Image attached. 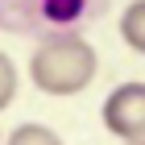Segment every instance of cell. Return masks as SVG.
I'll list each match as a JSON object with an SVG mask.
<instances>
[{
	"instance_id": "obj_4",
	"label": "cell",
	"mask_w": 145,
	"mask_h": 145,
	"mask_svg": "<svg viewBox=\"0 0 145 145\" xmlns=\"http://www.w3.org/2000/svg\"><path fill=\"white\" fill-rule=\"evenodd\" d=\"M120 37H124L129 50L145 54V0H133V4L120 12Z\"/></svg>"
},
{
	"instance_id": "obj_2",
	"label": "cell",
	"mask_w": 145,
	"mask_h": 145,
	"mask_svg": "<svg viewBox=\"0 0 145 145\" xmlns=\"http://www.w3.org/2000/svg\"><path fill=\"white\" fill-rule=\"evenodd\" d=\"M104 12V0H0V29L25 37L71 33L79 25L95 21Z\"/></svg>"
},
{
	"instance_id": "obj_1",
	"label": "cell",
	"mask_w": 145,
	"mask_h": 145,
	"mask_svg": "<svg viewBox=\"0 0 145 145\" xmlns=\"http://www.w3.org/2000/svg\"><path fill=\"white\" fill-rule=\"evenodd\" d=\"M95 71H100V54L75 29L42 37L29 58V79L37 83L42 95H79L91 87Z\"/></svg>"
},
{
	"instance_id": "obj_5",
	"label": "cell",
	"mask_w": 145,
	"mask_h": 145,
	"mask_svg": "<svg viewBox=\"0 0 145 145\" xmlns=\"http://www.w3.org/2000/svg\"><path fill=\"white\" fill-rule=\"evenodd\" d=\"M4 145H62V137L54 129H46V124H17Z\"/></svg>"
},
{
	"instance_id": "obj_7",
	"label": "cell",
	"mask_w": 145,
	"mask_h": 145,
	"mask_svg": "<svg viewBox=\"0 0 145 145\" xmlns=\"http://www.w3.org/2000/svg\"><path fill=\"white\" fill-rule=\"evenodd\" d=\"M124 145H145V137H141V141H124Z\"/></svg>"
},
{
	"instance_id": "obj_3",
	"label": "cell",
	"mask_w": 145,
	"mask_h": 145,
	"mask_svg": "<svg viewBox=\"0 0 145 145\" xmlns=\"http://www.w3.org/2000/svg\"><path fill=\"white\" fill-rule=\"evenodd\" d=\"M104 129L120 141H141L145 137V83H120L108 91V100L100 108Z\"/></svg>"
},
{
	"instance_id": "obj_6",
	"label": "cell",
	"mask_w": 145,
	"mask_h": 145,
	"mask_svg": "<svg viewBox=\"0 0 145 145\" xmlns=\"http://www.w3.org/2000/svg\"><path fill=\"white\" fill-rule=\"evenodd\" d=\"M17 87H21V79H17V62H12L4 50H0V112L12 108L17 100Z\"/></svg>"
}]
</instances>
